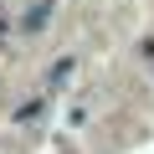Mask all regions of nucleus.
<instances>
[{
  "instance_id": "nucleus-1",
  "label": "nucleus",
  "mask_w": 154,
  "mask_h": 154,
  "mask_svg": "<svg viewBox=\"0 0 154 154\" xmlns=\"http://www.w3.org/2000/svg\"><path fill=\"white\" fill-rule=\"evenodd\" d=\"M46 16H51V0H41V5L26 16V31H41V21H46Z\"/></svg>"
}]
</instances>
